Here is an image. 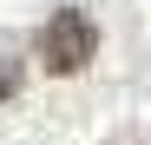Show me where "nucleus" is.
<instances>
[{
	"label": "nucleus",
	"instance_id": "nucleus-1",
	"mask_svg": "<svg viewBox=\"0 0 151 145\" xmlns=\"http://www.w3.org/2000/svg\"><path fill=\"white\" fill-rule=\"evenodd\" d=\"M92 53H99V33H92L86 7H59V13L40 27V59H46V72H59V79L79 72Z\"/></svg>",
	"mask_w": 151,
	"mask_h": 145
},
{
	"label": "nucleus",
	"instance_id": "nucleus-2",
	"mask_svg": "<svg viewBox=\"0 0 151 145\" xmlns=\"http://www.w3.org/2000/svg\"><path fill=\"white\" fill-rule=\"evenodd\" d=\"M20 79H27V66H20L13 40H0V99H13V92H20Z\"/></svg>",
	"mask_w": 151,
	"mask_h": 145
}]
</instances>
